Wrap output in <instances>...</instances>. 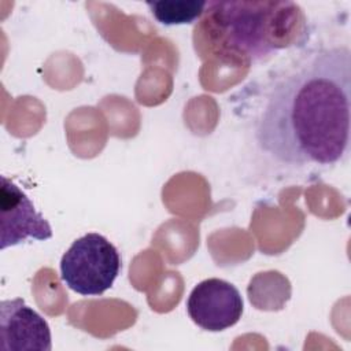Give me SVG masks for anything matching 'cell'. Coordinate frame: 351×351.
<instances>
[{
    "label": "cell",
    "instance_id": "1",
    "mask_svg": "<svg viewBox=\"0 0 351 351\" xmlns=\"http://www.w3.org/2000/svg\"><path fill=\"white\" fill-rule=\"evenodd\" d=\"M350 112L351 51L324 48L271 89L255 138L282 165H335L348 155Z\"/></svg>",
    "mask_w": 351,
    "mask_h": 351
},
{
    "label": "cell",
    "instance_id": "2",
    "mask_svg": "<svg viewBox=\"0 0 351 351\" xmlns=\"http://www.w3.org/2000/svg\"><path fill=\"white\" fill-rule=\"evenodd\" d=\"M204 23L223 55L259 62L303 43L307 21L293 1H207Z\"/></svg>",
    "mask_w": 351,
    "mask_h": 351
},
{
    "label": "cell",
    "instance_id": "3",
    "mask_svg": "<svg viewBox=\"0 0 351 351\" xmlns=\"http://www.w3.org/2000/svg\"><path fill=\"white\" fill-rule=\"evenodd\" d=\"M121 271V256L112 243L99 233L73 241L60 259V280L82 296H99L110 289Z\"/></svg>",
    "mask_w": 351,
    "mask_h": 351
},
{
    "label": "cell",
    "instance_id": "5",
    "mask_svg": "<svg viewBox=\"0 0 351 351\" xmlns=\"http://www.w3.org/2000/svg\"><path fill=\"white\" fill-rule=\"evenodd\" d=\"M0 223L1 250L27 240L44 241L52 237L49 222L36 210L27 195L5 176H1Z\"/></svg>",
    "mask_w": 351,
    "mask_h": 351
},
{
    "label": "cell",
    "instance_id": "6",
    "mask_svg": "<svg viewBox=\"0 0 351 351\" xmlns=\"http://www.w3.org/2000/svg\"><path fill=\"white\" fill-rule=\"evenodd\" d=\"M0 340L3 351H51L48 322L23 299L0 303Z\"/></svg>",
    "mask_w": 351,
    "mask_h": 351
},
{
    "label": "cell",
    "instance_id": "4",
    "mask_svg": "<svg viewBox=\"0 0 351 351\" xmlns=\"http://www.w3.org/2000/svg\"><path fill=\"white\" fill-rule=\"evenodd\" d=\"M186 311L199 328L221 332L240 321L243 298L233 284L221 278H207L189 293Z\"/></svg>",
    "mask_w": 351,
    "mask_h": 351
},
{
    "label": "cell",
    "instance_id": "7",
    "mask_svg": "<svg viewBox=\"0 0 351 351\" xmlns=\"http://www.w3.org/2000/svg\"><path fill=\"white\" fill-rule=\"evenodd\" d=\"M155 19L166 26L189 25L197 21L206 11L207 1L174 0V1H147Z\"/></svg>",
    "mask_w": 351,
    "mask_h": 351
}]
</instances>
